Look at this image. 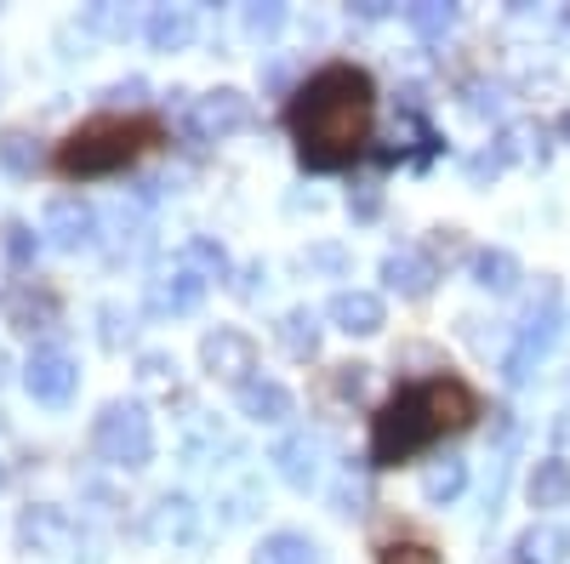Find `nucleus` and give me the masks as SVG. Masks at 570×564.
Masks as SVG:
<instances>
[{
  "instance_id": "72a5a7b5",
  "label": "nucleus",
  "mask_w": 570,
  "mask_h": 564,
  "mask_svg": "<svg viewBox=\"0 0 570 564\" xmlns=\"http://www.w3.org/2000/svg\"><path fill=\"white\" fill-rule=\"evenodd\" d=\"M376 206H383V195H376V188H360V200H348V211H354L360 222H371V217H376Z\"/></svg>"
},
{
  "instance_id": "ddd939ff",
  "label": "nucleus",
  "mask_w": 570,
  "mask_h": 564,
  "mask_svg": "<svg viewBox=\"0 0 570 564\" xmlns=\"http://www.w3.org/2000/svg\"><path fill=\"white\" fill-rule=\"evenodd\" d=\"M268 462L279 467V479L292 485V491H314V485H320V439H308V434L279 439Z\"/></svg>"
},
{
  "instance_id": "0eeeda50",
  "label": "nucleus",
  "mask_w": 570,
  "mask_h": 564,
  "mask_svg": "<svg viewBox=\"0 0 570 564\" xmlns=\"http://www.w3.org/2000/svg\"><path fill=\"white\" fill-rule=\"evenodd\" d=\"M200 365H206V376H217V383L246 388L257 376V343L246 332H234V325H217V332L200 337Z\"/></svg>"
},
{
  "instance_id": "aec40b11",
  "label": "nucleus",
  "mask_w": 570,
  "mask_h": 564,
  "mask_svg": "<svg viewBox=\"0 0 570 564\" xmlns=\"http://www.w3.org/2000/svg\"><path fill=\"white\" fill-rule=\"evenodd\" d=\"M279 343L292 359H314L320 354V314L314 308H285L279 314Z\"/></svg>"
},
{
  "instance_id": "5701e85b",
  "label": "nucleus",
  "mask_w": 570,
  "mask_h": 564,
  "mask_svg": "<svg viewBox=\"0 0 570 564\" xmlns=\"http://www.w3.org/2000/svg\"><path fill=\"white\" fill-rule=\"evenodd\" d=\"M188 531H195V502H188V496H160L155 502V513H149V536H188Z\"/></svg>"
},
{
  "instance_id": "cd10ccee",
  "label": "nucleus",
  "mask_w": 570,
  "mask_h": 564,
  "mask_svg": "<svg viewBox=\"0 0 570 564\" xmlns=\"http://www.w3.org/2000/svg\"><path fill=\"white\" fill-rule=\"evenodd\" d=\"M376 564H440V553L428 542H383L376 547Z\"/></svg>"
},
{
  "instance_id": "1a4fd4ad",
  "label": "nucleus",
  "mask_w": 570,
  "mask_h": 564,
  "mask_svg": "<svg viewBox=\"0 0 570 564\" xmlns=\"http://www.w3.org/2000/svg\"><path fill=\"white\" fill-rule=\"evenodd\" d=\"M40 234H46V246H58V251H80V246H91V234H98V211L80 195H58L40 217Z\"/></svg>"
},
{
  "instance_id": "9d476101",
  "label": "nucleus",
  "mask_w": 570,
  "mask_h": 564,
  "mask_svg": "<svg viewBox=\"0 0 570 564\" xmlns=\"http://www.w3.org/2000/svg\"><path fill=\"white\" fill-rule=\"evenodd\" d=\"M234 405H240V416L263 422V428H279V422L297 416V399L285 383H274V376H252L246 388H234Z\"/></svg>"
},
{
  "instance_id": "bb28decb",
  "label": "nucleus",
  "mask_w": 570,
  "mask_h": 564,
  "mask_svg": "<svg viewBox=\"0 0 570 564\" xmlns=\"http://www.w3.org/2000/svg\"><path fill=\"white\" fill-rule=\"evenodd\" d=\"M537 144H542V126H537V120H513V126L502 131L497 155H502V160H531V155H537Z\"/></svg>"
},
{
  "instance_id": "7c9ffc66",
  "label": "nucleus",
  "mask_w": 570,
  "mask_h": 564,
  "mask_svg": "<svg viewBox=\"0 0 570 564\" xmlns=\"http://www.w3.org/2000/svg\"><path fill=\"white\" fill-rule=\"evenodd\" d=\"M279 23H285V7H252V12H246V29L263 34V40L279 34Z\"/></svg>"
},
{
  "instance_id": "a878e982",
  "label": "nucleus",
  "mask_w": 570,
  "mask_h": 564,
  "mask_svg": "<svg viewBox=\"0 0 570 564\" xmlns=\"http://www.w3.org/2000/svg\"><path fill=\"white\" fill-rule=\"evenodd\" d=\"M405 23L422 34V40H440L456 29V7H440V0H422V7H405Z\"/></svg>"
},
{
  "instance_id": "4be33fe9",
  "label": "nucleus",
  "mask_w": 570,
  "mask_h": 564,
  "mask_svg": "<svg viewBox=\"0 0 570 564\" xmlns=\"http://www.w3.org/2000/svg\"><path fill=\"white\" fill-rule=\"evenodd\" d=\"M252 564H314V542L297 536V531H274V536L257 542Z\"/></svg>"
},
{
  "instance_id": "c756f323",
  "label": "nucleus",
  "mask_w": 570,
  "mask_h": 564,
  "mask_svg": "<svg viewBox=\"0 0 570 564\" xmlns=\"http://www.w3.org/2000/svg\"><path fill=\"white\" fill-rule=\"evenodd\" d=\"M365 370H371V365H337V376H331V388H337L343 399H360V394H365Z\"/></svg>"
},
{
  "instance_id": "c9c22d12",
  "label": "nucleus",
  "mask_w": 570,
  "mask_h": 564,
  "mask_svg": "<svg viewBox=\"0 0 570 564\" xmlns=\"http://www.w3.org/2000/svg\"><path fill=\"white\" fill-rule=\"evenodd\" d=\"M559 137H564V144H570V115H564V120H559Z\"/></svg>"
},
{
  "instance_id": "423d86ee",
  "label": "nucleus",
  "mask_w": 570,
  "mask_h": 564,
  "mask_svg": "<svg viewBox=\"0 0 570 564\" xmlns=\"http://www.w3.org/2000/svg\"><path fill=\"white\" fill-rule=\"evenodd\" d=\"M553 303H559V286L548 279L542 286V308H531V319H525V332H519V343L508 348V359H502V376H508V388H525L531 383V370H537V359L548 354V343H553V332H559V314H553Z\"/></svg>"
},
{
  "instance_id": "473e14b6",
  "label": "nucleus",
  "mask_w": 570,
  "mask_h": 564,
  "mask_svg": "<svg viewBox=\"0 0 570 564\" xmlns=\"http://www.w3.org/2000/svg\"><path fill=\"white\" fill-rule=\"evenodd\" d=\"M502 166H508V160L491 149V155H480V160H468V177H473V182H485V177H497Z\"/></svg>"
},
{
  "instance_id": "f704fd0d",
  "label": "nucleus",
  "mask_w": 570,
  "mask_h": 564,
  "mask_svg": "<svg viewBox=\"0 0 570 564\" xmlns=\"http://www.w3.org/2000/svg\"><path fill=\"white\" fill-rule=\"evenodd\" d=\"M142 91H149V86H142V80H120V86H109V91H104V98L126 103V98H142Z\"/></svg>"
},
{
  "instance_id": "7ed1b4c3",
  "label": "nucleus",
  "mask_w": 570,
  "mask_h": 564,
  "mask_svg": "<svg viewBox=\"0 0 570 564\" xmlns=\"http://www.w3.org/2000/svg\"><path fill=\"white\" fill-rule=\"evenodd\" d=\"M160 137L166 126L155 115H91L58 144L52 166L58 177H109V171H126L142 149H155Z\"/></svg>"
},
{
  "instance_id": "f257e3e1",
  "label": "nucleus",
  "mask_w": 570,
  "mask_h": 564,
  "mask_svg": "<svg viewBox=\"0 0 570 564\" xmlns=\"http://www.w3.org/2000/svg\"><path fill=\"white\" fill-rule=\"evenodd\" d=\"M371 120H376V86L360 63L314 69L285 103V131L297 144L303 171H348L371 144Z\"/></svg>"
},
{
  "instance_id": "412c9836",
  "label": "nucleus",
  "mask_w": 570,
  "mask_h": 564,
  "mask_svg": "<svg viewBox=\"0 0 570 564\" xmlns=\"http://www.w3.org/2000/svg\"><path fill=\"white\" fill-rule=\"evenodd\" d=\"M0 166H7V177H18V182H29L40 171V149H35V137L23 126L0 131Z\"/></svg>"
},
{
  "instance_id": "f03ea898",
  "label": "nucleus",
  "mask_w": 570,
  "mask_h": 564,
  "mask_svg": "<svg viewBox=\"0 0 570 564\" xmlns=\"http://www.w3.org/2000/svg\"><path fill=\"white\" fill-rule=\"evenodd\" d=\"M473 416H480V394H473L462 376L440 370V376H422V383H405L376 405L365 462L371 467H400V462L422 456L434 439L473 428Z\"/></svg>"
},
{
  "instance_id": "f8f14e48",
  "label": "nucleus",
  "mask_w": 570,
  "mask_h": 564,
  "mask_svg": "<svg viewBox=\"0 0 570 564\" xmlns=\"http://www.w3.org/2000/svg\"><path fill=\"white\" fill-rule=\"evenodd\" d=\"M206 297V279L195 268H171L149 279V314H195Z\"/></svg>"
},
{
  "instance_id": "b1692460",
  "label": "nucleus",
  "mask_w": 570,
  "mask_h": 564,
  "mask_svg": "<svg viewBox=\"0 0 570 564\" xmlns=\"http://www.w3.org/2000/svg\"><path fill=\"white\" fill-rule=\"evenodd\" d=\"M58 319V297L52 291H46V286H23L18 297H12V325H18V332H40V325H52Z\"/></svg>"
},
{
  "instance_id": "f3484780",
  "label": "nucleus",
  "mask_w": 570,
  "mask_h": 564,
  "mask_svg": "<svg viewBox=\"0 0 570 564\" xmlns=\"http://www.w3.org/2000/svg\"><path fill=\"white\" fill-rule=\"evenodd\" d=\"M564 553H570V536L559 525H531L513 542V564H564Z\"/></svg>"
},
{
  "instance_id": "a211bd4d",
  "label": "nucleus",
  "mask_w": 570,
  "mask_h": 564,
  "mask_svg": "<svg viewBox=\"0 0 570 564\" xmlns=\"http://www.w3.org/2000/svg\"><path fill=\"white\" fill-rule=\"evenodd\" d=\"M519 279H525V268H519L513 251H502V246L473 251V286H485V291H513Z\"/></svg>"
},
{
  "instance_id": "dca6fc26",
  "label": "nucleus",
  "mask_w": 570,
  "mask_h": 564,
  "mask_svg": "<svg viewBox=\"0 0 570 564\" xmlns=\"http://www.w3.org/2000/svg\"><path fill=\"white\" fill-rule=\"evenodd\" d=\"M142 34H149L155 52H183V46L195 40V18H188L183 7H155L149 18H142Z\"/></svg>"
},
{
  "instance_id": "20e7f679",
  "label": "nucleus",
  "mask_w": 570,
  "mask_h": 564,
  "mask_svg": "<svg viewBox=\"0 0 570 564\" xmlns=\"http://www.w3.org/2000/svg\"><path fill=\"white\" fill-rule=\"evenodd\" d=\"M91 451L115 467H142L155 456V422L137 399H109L91 416Z\"/></svg>"
},
{
  "instance_id": "393cba45",
  "label": "nucleus",
  "mask_w": 570,
  "mask_h": 564,
  "mask_svg": "<svg viewBox=\"0 0 570 564\" xmlns=\"http://www.w3.org/2000/svg\"><path fill=\"white\" fill-rule=\"evenodd\" d=\"M183 268H195L206 286H212V279H228V251L217 240H206V234H195V240L183 246Z\"/></svg>"
},
{
  "instance_id": "c85d7f7f",
  "label": "nucleus",
  "mask_w": 570,
  "mask_h": 564,
  "mask_svg": "<svg viewBox=\"0 0 570 564\" xmlns=\"http://www.w3.org/2000/svg\"><path fill=\"white\" fill-rule=\"evenodd\" d=\"M7 251H12L18 268L35 263V234H29V222H7Z\"/></svg>"
},
{
  "instance_id": "6e6552de",
  "label": "nucleus",
  "mask_w": 570,
  "mask_h": 564,
  "mask_svg": "<svg viewBox=\"0 0 570 564\" xmlns=\"http://www.w3.org/2000/svg\"><path fill=\"white\" fill-rule=\"evenodd\" d=\"M23 388H29V399H40V405H69L75 388H80V365H75L63 348H35L29 365H23Z\"/></svg>"
},
{
  "instance_id": "6ab92c4d",
  "label": "nucleus",
  "mask_w": 570,
  "mask_h": 564,
  "mask_svg": "<svg viewBox=\"0 0 570 564\" xmlns=\"http://www.w3.org/2000/svg\"><path fill=\"white\" fill-rule=\"evenodd\" d=\"M462 485H468V462H456V456H440V462L422 467V502H428V507L456 502Z\"/></svg>"
},
{
  "instance_id": "e433bc0d",
  "label": "nucleus",
  "mask_w": 570,
  "mask_h": 564,
  "mask_svg": "<svg viewBox=\"0 0 570 564\" xmlns=\"http://www.w3.org/2000/svg\"><path fill=\"white\" fill-rule=\"evenodd\" d=\"M0 485H7V467H0Z\"/></svg>"
},
{
  "instance_id": "39448f33",
  "label": "nucleus",
  "mask_w": 570,
  "mask_h": 564,
  "mask_svg": "<svg viewBox=\"0 0 570 564\" xmlns=\"http://www.w3.org/2000/svg\"><path fill=\"white\" fill-rule=\"evenodd\" d=\"M252 126V98L234 86H217L206 91V98H195V109H188V137L195 144H228L234 131Z\"/></svg>"
},
{
  "instance_id": "2f4dec72",
  "label": "nucleus",
  "mask_w": 570,
  "mask_h": 564,
  "mask_svg": "<svg viewBox=\"0 0 570 564\" xmlns=\"http://www.w3.org/2000/svg\"><path fill=\"white\" fill-rule=\"evenodd\" d=\"M86 23H91V29H104V34H126V29H131V18H120L115 7H91Z\"/></svg>"
},
{
  "instance_id": "2eb2a0df",
  "label": "nucleus",
  "mask_w": 570,
  "mask_h": 564,
  "mask_svg": "<svg viewBox=\"0 0 570 564\" xmlns=\"http://www.w3.org/2000/svg\"><path fill=\"white\" fill-rule=\"evenodd\" d=\"M525 502L531 507H570V462L564 456H542L531 467V479H525Z\"/></svg>"
},
{
  "instance_id": "9b49d317",
  "label": "nucleus",
  "mask_w": 570,
  "mask_h": 564,
  "mask_svg": "<svg viewBox=\"0 0 570 564\" xmlns=\"http://www.w3.org/2000/svg\"><path fill=\"white\" fill-rule=\"evenodd\" d=\"M325 319L337 325V332H348V337H376L389 325V308H383L376 291H337L325 303Z\"/></svg>"
},
{
  "instance_id": "4468645a",
  "label": "nucleus",
  "mask_w": 570,
  "mask_h": 564,
  "mask_svg": "<svg viewBox=\"0 0 570 564\" xmlns=\"http://www.w3.org/2000/svg\"><path fill=\"white\" fill-rule=\"evenodd\" d=\"M383 279H389L400 297H428V291H434V279H440V268L428 263L416 246H405V251H389L383 257Z\"/></svg>"
}]
</instances>
